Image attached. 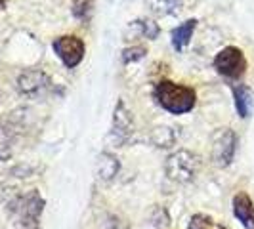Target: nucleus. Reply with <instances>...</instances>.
Returning a JSON list of instances; mask_svg holds the SVG:
<instances>
[{
    "label": "nucleus",
    "mask_w": 254,
    "mask_h": 229,
    "mask_svg": "<svg viewBox=\"0 0 254 229\" xmlns=\"http://www.w3.org/2000/svg\"><path fill=\"white\" fill-rule=\"evenodd\" d=\"M134 25L140 29L141 37L149 38V40H155V38L159 37V33H161L159 25L155 21H151V19H138V21H134Z\"/></svg>",
    "instance_id": "obj_16"
},
{
    "label": "nucleus",
    "mask_w": 254,
    "mask_h": 229,
    "mask_svg": "<svg viewBox=\"0 0 254 229\" xmlns=\"http://www.w3.org/2000/svg\"><path fill=\"white\" fill-rule=\"evenodd\" d=\"M157 103L172 114H186L190 113L191 109L195 107L197 103V94L191 86H186V84H176L172 80H161L157 86H155V92H153Z\"/></svg>",
    "instance_id": "obj_1"
},
{
    "label": "nucleus",
    "mask_w": 254,
    "mask_h": 229,
    "mask_svg": "<svg viewBox=\"0 0 254 229\" xmlns=\"http://www.w3.org/2000/svg\"><path fill=\"white\" fill-rule=\"evenodd\" d=\"M145 54H147V50H145L143 46H130V48H125V50H123L121 57H123V63L128 65V63H136V61L143 59Z\"/></svg>",
    "instance_id": "obj_17"
},
{
    "label": "nucleus",
    "mask_w": 254,
    "mask_h": 229,
    "mask_svg": "<svg viewBox=\"0 0 254 229\" xmlns=\"http://www.w3.org/2000/svg\"><path fill=\"white\" fill-rule=\"evenodd\" d=\"M214 69L222 76L229 80H239L247 71V59L241 48L237 46H226L216 54L214 57Z\"/></svg>",
    "instance_id": "obj_3"
},
{
    "label": "nucleus",
    "mask_w": 254,
    "mask_h": 229,
    "mask_svg": "<svg viewBox=\"0 0 254 229\" xmlns=\"http://www.w3.org/2000/svg\"><path fill=\"white\" fill-rule=\"evenodd\" d=\"M145 4L157 15H174L182 10V0H145Z\"/></svg>",
    "instance_id": "obj_12"
},
{
    "label": "nucleus",
    "mask_w": 254,
    "mask_h": 229,
    "mask_svg": "<svg viewBox=\"0 0 254 229\" xmlns=\"http://www.w3.org/2000/svg\"><path fill=\"white\" fill-rule=\"evenodd\" d=\"M239 138L231 128H218L212 134V161L220 168L231 165L235 151H237Z\"/></svg>",
    "instance_id": "obj_4"
},
{
    "label": "nucleus",
    "mask_w": 254,
    "mask_h": 229,
    "mask_svg": "<svg viewBox=\"0 0 254 229\" xmlns=\"http://www.w3.org/2000/svg\"><path fill=\"white\" fill-rule=\"evenodd\" d=\"M153 141H155V145H157V147L168 149V147H172V145H174L176 136H174L172 128L159 126V128H155V132H153Z\"/></svg>",
    "instance_id": "obj_14"
},
{
    "label": "nucleus",
    "mask_w": 254,
    "mask_h": 229,
    "mask_svg": "<svg viewBox=\"0 0 254 229\" xmlns=\"http://www.w3.org/2000/svg\"><path fill=\"white\" fill-rule=\"evenodd\" d=\"M195 27H197V19H186L184 23H180L174 31H172V48L176 52H182L193 38L195 33Z\"/></svg>",
    "instance_id": "obj_10"
},
{
    "label": "nucleus",
    "mask_w": 254,
    "mask_h": 229,
    "mask_svg": "<svg viewBox=\"0 0 254 229\" xmlns=\"http://www.w3.org/2000/svg\"><path fill=\"white\" fill-rule=\"evenodd\" d=\"M52 48L56 52V56L64 61L65 67H69V69H75L76 65L84 59V54H86V44H84V40L75 37V35L58 37L54 40Z\"/></svg>",
    "instance_id": "obj_6"
},
{
    "label": "nucleus",
    "mask_w": 254,
    "mask_h": 229,
    "mask_svg": "<svg viewBox=\"0 0 254 229\" xmlns=\"http://www.w3.org/2000/svg\"><path fill=\"white\" fill-rule=\"evenodd\" d=\"M233 214L247 229H254V203L245 191L233 197Z\"/></svg>",
    "instance_id": "obj_8"
},
{
    "label": "nucleus",
    "mask_w": 254,
    "mask_h": 229,
    "mask_svg": "<svg viewBox=\"0 0 254 229\" xmlns=\"http://www.w3.org/2000/svg\"><path fill=\"white\" fill-rule=\"evenodd\" d=\"M233 100H235V109H237V114L241 118H249L251 116V111L254 107V94L253 90L245 84H237L233 86Z\"/></svg>",
    "instance_id": "obj_9"
},
{
    "label": "nucleus",
    "mask_w": 254,
    "mask_h": 229,
    "mask_svg": "<svg viewBox=\"0 0 254 229\" xmlns=\"http://www.w3.org/2000/svg\"><path fill=\"white\" fill-rule=\"evenodd\" d=\"M90 12H92V0H75L73 2V15L76 19H80V21L88 19Z\"/></svg>",
    "instance_id": "obj_18"
},
{
    "label": "nucleus",
    "mask_w": 254,
    "mask_h": 229,
    "mask_svg": "<svg viewBox=\"0 0 254 229\" xmlns=\"http://www.w3.org/2000/svg\"><path fill=\"white\" fill-rule=\"evenodd\" d=\"M121 165H119V159L111 155V153H102L98 157V176L103 181H111V179L119 174Z\"/></svg>",
    "instance_id": "obj_11"
},
{
    "label": "nucleus",
    "mask_w": 254,
    "mask_h": 229,
    "mask_svg": "<svg viewBox=\"0 0 254 229\" xmlns=\"http://www.w3.org/2000/svg\"><path fill=\"white\" fill-rule=\"evenodd\" d=\"M17 92L27 100H40L52 90V80L38 69H27L17 76Z\"/></svg>",
    "instance_id": "obj_5"
},
{
    "label": "nucleus",
    "mask_w": 254,
    "mask_h": 229,
    "mask_svg": "<svg viewBox=\"0 0 254 229\" xmlns=\"http://www.w3.org/2000/svg\"><path fill=\"white\" fill-rule=\"evenodd\" d=\"M12 155H13L12 130L0 124V161H8Z\"/></svg>",
    "instance_id": "obj_13"
},
{
    "label": "nucleus",
    "mask_w": 254,
    "mask_h": 229,
    "mask_svg": "<svg viewBox=\"0 0 254 229\" xmlns=\"http://www.w3.org/2000/svg\"><path fill=\"white\" fill-rule=\"evenodd\" d=\"M201 161L195 153L188 149H178L174 151L165 163V172L168 179L176 181V183H190L191 179L197 176Z\"/></svg>",
    "instance_id": "obj_2"
},
{
    "label": "nucleus",
    "mask_w": 254,
    "mask_h": 229,
    "mask_svg": "<svg viewBox=\"0 0 254 229\" xmlns=\"http://www.w3.org/2000/svg\"><path fill=\"white\" fill-rule=\"evenodd\" d=\"M6 2H8V0H0V10L4 8V4H6Z\"/></svg>",
    "instance_id": "obj_19"
},
{
    "label": "nucleus",
    "mask_w": 254,
    "mask_h": 229,
    "mask_svg": "<svg viewBox=\"0 0 254 229\" xmlns=\"http://www.w3.org/2000/svg\"><path fill=\"white\" fill-rule=\"evenodd\" d=\"M188 229H226V226L206 214H195V216H191Z\"/></svg>",
    "instance_id": "obj_15"
},
{
    "label": "nucleus",
    "mask_w": 254,
    "mask_h": 229,
    "mask_svg": "<svg viewBox=\"0 0 254 229\" xmlns=\"http://www.w3.org/2000/svg\"><path fill=\"white\" fill-rule=\"evenodd\" d=\"M134 134V120L123 100H119L113 111V124H111V138L119 143H127Z\"/></svg>",
    "instance_id": "obj_7"
}]
</instances>
